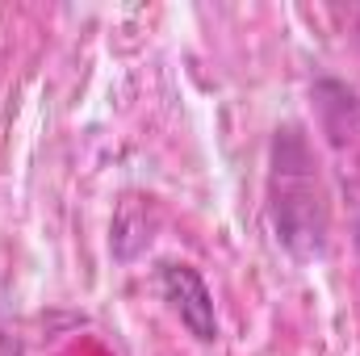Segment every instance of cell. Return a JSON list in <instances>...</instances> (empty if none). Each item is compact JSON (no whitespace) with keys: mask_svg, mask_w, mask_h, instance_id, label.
I'll return each mask as SVG.
<instances>
[{"mask_svg":"<svg viewBox=\"0 0 360 356\" xmlns=\"http://www.w3.org/2000/svg\"><path fill=\"white\" fill-rule=\"evenodd\" d=\"M269 210L276 239L297 256L310 260L323 252L327 235V205H323V184L314 151L302 134V126H281L272 134V160H269Z\"/></svg>","mask_w":360,"mask_h":356,"instance_id":"1","label":"cell"},{"mask_svg":"<svg viewBox=\"0 0 360 356\" xmlns=\"http://www.w3.org/2000/svg\"><path fill=\"white\" fill-rule=\"evenodd\" d=\"M155 281H160L164 302L172 306V314L180 319V327L193 340L214 344L218 340V310H214V293H210L205 276L193 265H184V260H164L160 272H155Z\"/></svg>","mask_w":360,"mask_h":356,"instance_id":"2","label":"cell"}]
</instances>
